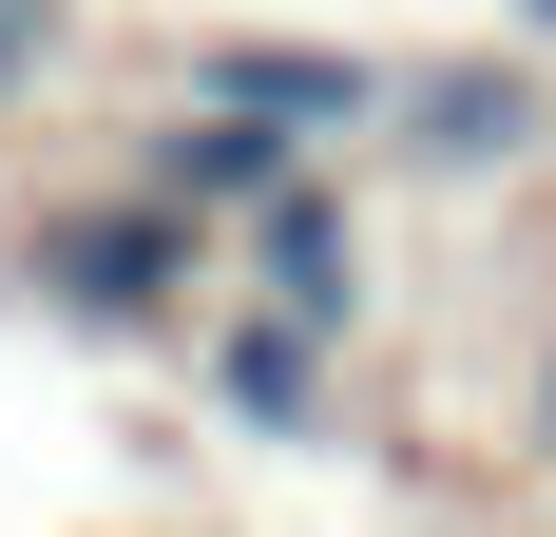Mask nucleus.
Masks as SVG:
<instances>
[{
	"mask_svg": "<svg viewBox=\"0 0 556 537\" xmlns=\"http://www.w3.org/2000/svg\"><path fill=\"white\" fill-rule=\"evenodd\" d=\"M269 288H288V308H307V326L345 308V212H327V192H307V173H288V192H269Z\"/></svg>",
	"mask_w": 556,
	"mask_h": 537,
	"instance_id": "5",
	"label": "nucleus"
},
{
	"mask_svg": "<svg viewBox=\"0 0 556 537\" xmlns=\"http://www.w3.org/2000/svg\"><path fill=\"white\" fill-rule=\"evenodd\" d=\"M192 97L250 115V135H345V115H384V77H365V58H269V39H230Z\"/></svg>",
	"mask_w": 556,
	"mask_h": 537,
	"instance_id": "2",
	"label": "nucleus"
},
{
	"mask_svg": "<svg viewBox=\"0 0 556 537\" xmlns=\"http://www.w3.org/2000/svg\"><path fill=\"white\" fill-rule=\"evenodd\" d=\"M39 39H58V0H0V77H39Z\"/></svg>",
	"mask_w": 556,
	"mask_h": 537,
	"instance_id": "6",
	"label": "nucleus"
},
{
	"mask_svg": "<svg viewBox=\"0 0 556 537\" xmlns=\"http://www.w3.org/2000/svg\"><path fill=\"white\" fill-rule=\"evenodd\" d=\"M518 20H556V0H518Z\"/></svg>",
	"mask_w": 556,
	"mask_h": 537,
	"instance_id": "7",
	"label": "nucleus"
},
{
	"mask_svg": "<svg viewBox=\"0 0 556 537\" xmlns=\"http://www.w3.org/2000/svg\"><path fill=\"white\" fill-rule=\"evenodd\" d=\"M538 403H556V384H538Z\"/></svg>",
	"mask_w": 556,
	"mask_h": 537,
	"instance_id": "8",
	"label": "nucleus"
},
{
	"mask_svg": "<svg viewBox=\"0 0 556 537\" xmlns=\"http://www.w3.org/2000/svg\"><path fill=\"white\" fill-rule=\"evenodd\" d=\"M212 403H230V423H307V403H327V326H307V308H250L212 346Z\"/></svg>",
	"mask_w": 556,
	"mask_h": 537,
	"instance_id": "4",
	"label": "nucleus"
},
{
	"mask_svg": "<svg viewBox=\"0 0 556 537\" xmlns=\"http://www.w3.org/2000/svg\"><path fill=\"white\" fill-rule=\"evenodd\" d=\"M39 268H58V308H115V326H135V308H173V268H192V212H173V192H154V212H77Z\"/></svg>",
	"mask_w": 556,
	"mask_h": 537,
	"instance_id": "1",
	"label": "nucleus"
},
{
	"mask_svg": "<svg viewBox=\"0 0 556 537\" xmlns=\"http://www.w3.org/2000/svg\"><path fill=\"white\" fill-rule=\"evenodd\" d=\"M403 115V154H442V173H500L518 135H538V77L518 58H480V77H422V97H384Z\"/></svg>",
	"mask_w": 556,
	"mask_h": 537,
	"instance_id": "3",
	"label": "nucleus"
}]
</instances>
